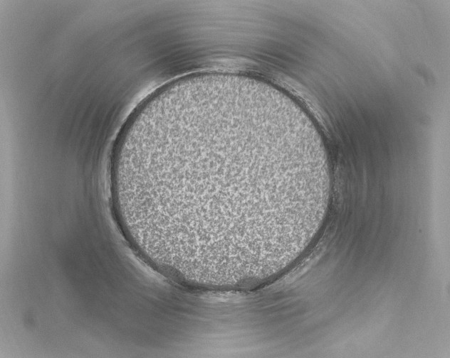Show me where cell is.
Returning a JSON list of instances; mask_svg holds the SVG:
<instances>
[{"label":"cell","mask_w":450,"mask_h":358,"mask_svg":"<svg viewBox=\"0 0 450 358\" xmlns=\"http://www.w3.org/2000/svg\"><path fill=\"white\" fill-rule=\"evenodd\" d=\"M308 180L284 131L242 112L207 110L162 123L142 186L166 230L236 248L291 225Z\"/></svg>","instance_id":"6da1fadb"}]
</instances>
